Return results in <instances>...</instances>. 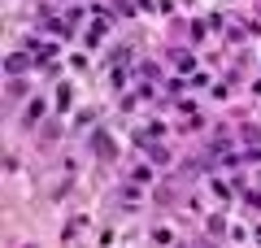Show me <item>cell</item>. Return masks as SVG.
<instances>
[{
	"label": "cell",
	"instance_id": "6da1fadb",
	"mask_svg": "<svg viewBox=\"0 0 261 248\" xmlns=\"http://www.w3.org/2000/svg\"><path fill=\"white\" fill-rule=\"evenodd\" d=\"M96 144H100V157H113V139L109 135H96Z\"/></svg>",
	"mask_w": 261,
	"mask_h": 248
}]
</instances>
